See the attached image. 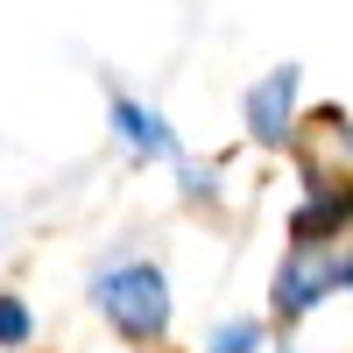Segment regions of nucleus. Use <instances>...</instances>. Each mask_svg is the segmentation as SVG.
<instances>
[{"label": "nucleus", "mask_w": 353, "mask_h": 353, "mask_svg": "<svg viewBox=\"0 0 353 353\" xmlns=\"http://www.w3.org/2000/svg\"><path fill=\"white\" fill-rule=\"evenodd\" d=\"M241 113H248L254 149H290L297 141V64H276L269 78H254Z\"/></svg>", "instance_id": "20e7f679"}, {"label": "nucleus", "mask_w": 353, "mask_h": 353, "mask_svg": "<svg viewBox=\"0 0 353 353\" xmlns=\"http://www.w3.org/2000/svg\"><path fill=\"white\" fill-rule=\"evenodd\" d=\"M176 176H184V198L191 205H212L219 198V163H176Z\"/></svg>", "instance_id": "1a4fd4ad"}, {"label": "nucleus", "mask_w": 353, "mask_h": 353, "mask_svg": "<svg viewBox=\"0 0 353 353\" xmlns=\"http://www.w3.org/2000/svg\"><path fill=\"white\" fill-rule=\"evenodd\" d=\"M205 353H261V318H226V325L205 339Z\"/></svg>", "instance_id": "6e6552de"}, {"label": "nucleus", "mask_w": 353, "mask_h": 353, "mask_svg": "<svg viewBox=\"0 0 353 353\" xmlns=\"http://www.w3.org/2000/svg\"><path fill=\"white\" fill-rule=\"evenodd\" d=\"M106 121H113V134L128 141V156H176V128L163 121L156 106H134L128 92H106Z\"/></svg>", "instance_id": "39448f33"}, {"label": "nucleus", "mask_w": 353, "mask_h": 353, "mask_svg": "<svg viewBox=\"0 0 353 353\" xmlns=\"http://www.w3.org/2000/svg\"><path fill=\"white\" fill-rule=\"evenodd\" d=\"M332 290H346L339 248H290L283 269H276V283H269V311L283 318V325H297V318H311Z\"/></svg>", "instance_id": "7ed1b4c3"}, {"label": "nucleus", "mask_w": 353, "mask_h": 353, "mask_svg": "<svg viewBox=\"0 0 353 353\" xmlns=\"http://www.w3.org/2000/svg\"><path fill=\"white\" fill-rule=\"evenodd\" d=\"M28 339H36V318H28V304L14 297V290H0V346L21 353Z\"/></svg>", "instance_id": "0eeeda50"}, {"label": "nucleus", "mask_w": 353, "mask_h": 353, "mask_svg": "<svg viewBox=\"0 0 353 353\" xmlns=\"http://www.w3.org/2000/svg\"><path fill=\"white\" fill-rule=\"evenodd\" d=\"M346 226H353V191H311L290 212V248H332Z\"/></svg>", "instance_id": "423d86ee"}, {"label": "nucleus", "mask_w": 353, "mask_h": 353, "mask_svg": "<svg viewBox=\"0 0 353 353\" xmlns=\"http://www.w3.org/2000/svg\"><path fill=\"white\" fill-rule=\"evenodd\" d=\"M290 156H297L304 198L311 191H353V113H339V106L311 113V128H297Z\"/></svg>", "instance_id": "f03ea898"}, {"label": "nucleus", "mask_w": 353, "mask_h": 353, "mask_svg": "<svg viewBox=\"0 0 353 353\" xmlns=\"http://www.w3.org/2000/svg\"><path fill=\"white\" fill-rule=\"evenodd\" d=\"M92 304L128 346H156L170 332V276L156 261H106L92 276Z\"/></svg>", "instance_id": "f257e3e1"}, {"label": "nucleus", "mask_w": 353, "mask_h": 353, "mask_svg": "<svg viewBox=\"0 0 353 353\" xmlns=\"http://www.w3.org/2000/svg\"><path fill=\"white\" fill-rule=\"evenodd\" d=\"M283 353H297V346H283Z\"/></svg>", "instance_id": "9d476101"}]
</instances>
